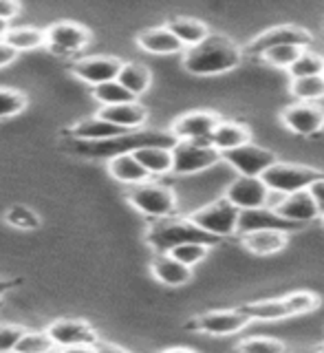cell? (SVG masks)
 Returning <instances> with one entry per match:
<instances>
[{"mask_svg":"<svg viewBox=\"0 0 324 353\" xmlns=\"http://www.w3.org/2000/svg\"><path fill=\"white\" fill-rule=\"evenodd\" d=\"M243 53L230 38L221 33H210V36L190 47L183 55L185 71L194 75H216L236 69L241 64Z\"/></svg>","mask_w":324,"mask_h":353,"instance_id":"1","label":"cell"},{"mask_svg":"<svg viewBox=\"0 0 324 353\" xmlns=\"http://www.w3.org/2000/svg\"><path fill=\"white\" fill-rule=\"evenodd\" d=\"M69 150L75 154H86V157H108L113 159L117 154L124 152H135L137 148H146V146H163V148H172L176 139L172 137V132H157V130H148V132H126V135L115 137V139H106V141H82V139H69Z\"/></svg>","mask_w":324,"mask_h":353,"instance_id":"2","label":"cell"},{"mask_svg":"<svg viewBox=\"0 0 324 353\" xmlns=\"http://www.w3.org/2000/svg\"><path fill=\"white\" fill-rule=\"evenodd\" d=\"M146 241L157 250L159 254H168L170 250L185 245V243H203V245H214L219 239H214L199 225H194L190 219H157L148 230Z\"/></svg>","mask_w":324,"mask_h":353,"instance_id":"3","label":"cell"},{"mask_svg":"<svg viewBox=\"0 0 324 353\" xmlns=\"http://www.w3.org/2000/svg\"><path fill=\"white\" fill-rule=\"evenodd\" d=\"M126 199L132 208H137L141 214L152 216L154 221L172 216L176 210V194L168 185L154 183L150 179L137 185H130Z\"/></svg>","mask_w":324,"mask_h":353,"instance_id":"4","label":"cell"},{"mask_svg":"<svg viewBox=\"0 0 324 353\" xmlns=\"http://www.w3.org/2000/svg\"><path fill=\"white\" fill-rule=\"evenodd\" d=\"M318 170L305 168V165H296V163H274L270 165L261 179L267 185L270 192H278V194H294L300 190H309V185L316 179H320Z\"/></svg>","mask_w":324,"mask_h":353,"instance_id":"5","label":"cell"},{"mask_svg":"<svg viewBox=\"0 0 324 353\" xmlns=\"http://www.w3.org/2000/svg\"><path fill=\"white\" fill-rule=\"evenodd\" d=\"M239 212L241 210H236L225 196H223L203 208H199L196 212L190 214V221L214 239H225V236L236 234Z\"/></svg>","mask_w":324,"mask_h":353,"instance_id":"6","label":"cell"},{"mask_svg":"<svg viewBox=\"0 0 324 353\" xmlns=\"http://www.w3.org/2000/svg\"><path fill=\"white\" fill-rule=\"evenodd\" d=\"M170 172L174 174H194L201 170H207L221 159V152L210 141H176L170 148Z\"/></svg>","mask_w":324,"mask_h":353,"instance_id":"7","label":"cell"},{"mask_svg":"<svg viewBox=\"0 0 324 353\" xmlns=\"http://www.w3.org/2000/svg\"><path fill=\"white\" fill-rule=\"evenodd\" d=\"M234 170L241 172V176H261L270 165L276 163V154L256 143H245L234 150L221 154Z\"/></svg>","mask_w":324,"mask_h":353,"instance_id":"8","label":"cell"},{"mask_svg":"<svg viewBox=\"0 0 324 353\" xmlns=\"http://www.w3.org/2000/svg\"><path fill=\"white\" fill-rule=\"evenodd\" d=\"M270 190L261 176H239L225 190V199L236 210H256L270 205Z\"/></svg>","mask_w":324,"mask_h":353,"instance_id":"9","label":"cell"},{"mask_svg":"<svg viewBox=\"0 0 324 353\" xmlns=\"http://www.w3.org/2000/svg\"><path fill=\"white\" fill-rule=\"evenodd\" d=\"M44 38L53 53L69 55L86 49V44L91 42V31L77 22H55L44 31Z\"/></svg>","mask_w":324,"mask_h":353,"instance_id":"10","label":"cell"},{"mask_svg":"<svg viewBox=\"0 0 324 353\" xmlns=\"http://www.w3.org/2000/svg\"><path fill=\"white\" fill-rule=\"evenodd\" d=\"M221 124V119L207 110L185 113L172 124V137L176 141H210L212 132Z\"/></svg>","mask_w":324,"mask_h":353,"instance_id":"11","label":"cell"},{"mask_svg":"<svg viewBox=\"0 0 324 353\" xmlns=\"http://www.w3.org/2000/svg\"><path fill=\"white\" fill-rule=\"evenodd\" d=\"M121 60L113 58V55H93V58H82L73 62L71 71L75 77H80L82 82L88 84H104L110 80H117V73L121 69Z\"/></svg>","mask_w":324,"mask_h":353,"instance_id":"12","label":"cell"},{"mask_svg":"<svg viewBox=\"0 0 324 353\" xmlns=\"http://www.w3.org/2000/svg\"><path fill=\"white\" fill-rule=\"evenodd\" d=\"M49 338L53 340L55 347H75V345H95L99 340L97 331L86 323V320H73V318H64L53 323L47 329Z\"/></svg>","mask_w":324,"mask_h":353,"instance_id":"13","label":"cell"},{"mask_svg":"<svg viewBox=\"0 0 324 353\" xmlns=\"http://www.w3.org/2000/svg\"><path fill=\"white\" fill-rule=\"evenodd\" d=\"M250 323V318L245 316L241 309H230V312H207L194 318V323L190 325V329L203 331V334L212 336H230L239 334L241 329H245Z\"/></svg>","mask_w":324,"mask_h":353,"instance_id":"14","label":"cell"},{"mask_svg":"<svg viewBox=\"0 0 324 353\" xmlns=\"http://www.w3.org/2000/svg\"><path fill=\"white\" fill-rule=\"evenodd\" d=\"M311 40H314V36H311L307 29H300V27H276V29H270V31L261 33V36L247 47V53H261L263 55L265 51H270L274 47H285V44H289V47L305 49L307 44H311Z\"/></svg>","mask_w":324,"mask_h":353,"instance_id":"15","label":"cell"},{"mask_svg":"<svg viewBox=\"0 0 324 353\" xmlns=\"http://www.w3.org/2000/svg\"><path fill=\"white\" fill-rule=\"evenodd\" d=\"M272 208L278 216H283L285 221H289V223H294V225L307 223V221H314L320 216L316 201H314V196L309 194V190L283 194L281 201H276V205Z\"/></svg>","mask_w":324,"mask_h":353,"instance_id":"16","label":"cell"},{"mask_svg":"<svg viewBox=\"0 0 324 353\" xmlns=\"http://www.w3.org/2000/svg\"><path fill=\"white\" fill-rule=\"evenodd\" d=\"M283 121L289 130L298 132V135H316L324 126V108L318 104L298 102L283 110Z\"/></svg>","mask_w":324,"mask_h":353,"instance_id":"17","label":"cell"},{"mask_svg":"<svg viewBox=\"0 0 324 353\" xmlns=\"http://www.w3.org/2000/svg\"><path fill=\"white\" fill-rule=\"evenodd\" d=\"M298 225L289 223L283 216L274 212V208H256V210H241L239 212V223H236V234H250V232L259 230H278V232H289L296 230Z\"/></svg>","mask_w":324,"mask_h":353,"instance_id":"18","label":"cell"},{"mask_svg":"<svg viewBox=\"0 0 324 353\" xmlns=\"http://www.w3.org/2000/svg\"><path fill=\"white\" fill-rule=\"evenodd\" d=\"M126 132H132V130H124L115 124H108V121L99 115H93V117H84L77 121L69 130V135L71 139H82V141H106V139L126 135Z\"/></svg>","mask_w":324,"mask_h":353,"instance_id":"19","label":"cell"},{"mask_svg":"<svg viewBox=\"0 0 324 353\" xmlns=\"http://www.w3.org/2000/svg\"><path fill=\"white\" fill-rule=\"evenodd\" d=\"M102 119H106L108 124H115L124 130H137L148 117V110L143 108L137 99L128 104H115V106H104L97 113Z\"/></svg>","mask_w":324,"mask_h":353,"instance_id":"20","label":"cell"},{"mask_svg":"<svg viewBox=\"0 0 324 353\" xmlns=\"http://www.w3.org/2000/svg\"><path fill=\"white\" fill-rule=\"evenodd\" d=\"M250 139H252V132L247 126L236 124V121H221L214 128V132H212L210 143L223 154L227 150L245 146V143H250Z\"/></svg>","mask_w":324,"mask_h":353,"instance_id":"21","label":"cell"},{"mask_svg":"<svg viewBox=\"0 0 324 353\" xmlns=\"http://www.w3.org/2000/svg\"><path fill=\"white\" fill-rule=\"evenodd\" d=\"M152 274H154V279L168 287H181L192 279V270L174 261L170 254H157V256H154Z\"/></svg>","mask_w":324,"mask_h":353,"instance_id":"22","label":"cell"},{"mask_svg":"<svg viewBox=\"0 0 324 353\" xmlns=\"http://www.w3.org/2000/svg\"><path fill=\"white\" fill-rule=\"evenodd\" d=\"M108 172L113 179H117L119 183H126L128 188L150 179V174L141 168V163L132 157V152H124V154H117L113 159H108Z\"/></svg>","mask_w":324,"mask_h":353,"instance_id":"23","label":"cell"},{"mask_svg":"<svg viewBox=\"0 0 324 353\" xmlns=\"http://www.w3.org/2000/svg\"><path fill=\"white\" fill-rule=\"evenodd\" d=\"M243 248H247L252 254H259V256H267V254H276L287 245V232H278V230H259V232H250V234H243Z\"/></svg>","mask_w":324,"mask_h":353,"instance_id":"24","label":"cell"},{"mask_svg":"<svg viewBox=\"0 0 324 353\" xmlns=\"http://www.w3.org/2000/svg\"><path fill=\"white\" fill-rule=\"evenodd\" d=\"M137 44L148 53H157V55H168V53H179L183 49V44L179 42L168 27H154L146 29L137 36Z\"/></svg>","mask_w":324,"mask_h":353,"instance_id":"25","label":"cell"},{"mask_svg":"<svg viewBox=\"0 0 324 353\" xmlns=\"http://www.w3.org/2000/svg\"><path fill=\"white\" fill-rule=\"evenodd\" d=\"M168 31L183 44V47H194V44L203 42L210 36V29L205 22L194 18H174L168 22Z\"/></svg>","mask_w":324,"mask_h":353,"instance_id":"26","label":"cell"},{"mask_svg":"<svg viewBox=\"0 0 324 353\" xmlns=\"http://www.w3.org/2000/svg\"><path fill=\"white\" fill-rule=\"evenodd\" d=\"M117 82L137 99L141 93L148 91L152 75L148 71V66H143L139 62H128V64H121V69L117 73Z\"/></svg>","mask_w":324,"mask_h":353,"instance_id":"27","label":"cell"},{"mask_svg":"<svg viewBox=\"0 0 324 353\" xmlns=\"http://www.w3.org/2000/svg\"><path fill=\"white\" fill-rule=\"evenodd\" d=\"M141 168L146 170L150 176L152 174H168L172 170V154L170 148H163V146H146V148H137L132 152Z\"/></svg>","mask_w":324,"mask_h":353,"instance_id":"28","label":"cell"},{"mask_svg":"<svg viewBox=\"0 0 324 353\" xmlns=\"http://www.w3.org/2000/svg\"><path fill=\"white\" fill-rule=\"evenodd\" d=\"M3 40L16 53H20V51H33V49L44 47V44H47L44 31L42 29H36V27H16V29H9L7 36Z\"/></svg>","mask_w":324,"mask_h":353,"instance_id":"29","label":"cell"},{"mask_svg":"<svg viewBox=\"0 0 324 353\" xmlns=\"http://www.w3.org/2000/svg\"><path fill=\"white\" fill-rule=\"evenodd\" d=\"M241 312L247 316L250 320H283V318H289V309H287L285 298L245 305Z\"/></svg>","mask_w":324,"mask_h":353,"instance_id":"30","label":"cell"},{"mask_svg":"<svg viewBox=\"0 0 324 353\" xmlns=\"http://www.w3.org/2000/svg\"><path fill=\"white\" fill-rule=\"evenodd\" d=\"M292 93L300 102L314 104L316 99L324 97V77L322 75H311V77H298L292 82Z\"/></svg>","mask_w":324,"mask_h":353,"instance_id":"31","label":"cell"},{"mask_svg":"<svg viewBox=\"0 0 324 353\" xmlns=\"http://www.w3.org/2000/svg\"><path fill=\"white\" fill-rule=\"evenodd\" d=\"M93 97L97 99L99 104H104V106H115V104L135 102V97H132L117 80H110V82H104V84L93 86Z\"/></svg>","mask_w":324,"mask_h":353,"instance_id":"32","label":"cell"},{"mask_svg":"<svg viewBox=\"0 0 324 353\" xmlns=\"http://www.w3.org/2000/svg\"><path fill=\"white\" fill-rule=\"evenodd\" d=\"M322 71H324V58L307 49H303V53L298 55V60L289 66V73H292L294 80H298V77L322 75Z\"/></svg>","mask_w":324,"mask_h":353,"instance_id":"33","label":"cell"},{"mask_svg":"<svg viewBox=\"0 0 324 353\" xmlns=\"http://www.w3.org/2000/svg\"><path fill=\"white\" fill-rule=\"evenodd\" d=\"M55 349L47 331H25L14 353H51Z\"/></svg>","mask_w":324,"mask_h":353,"instance_id":"34","label":"cell"},{"mask_svg":"<svg viewBox=\"0 0 324 353\" xmlns=\"http://www.w3.org/2000/svg\"><path fill=\"white\" fill-rule=\"evenodd\" d=\"M207 250H210V245H203V243H185V245H179L168 254H170L174 261H179L181 265H185V268L192 270L196 263H201L207 256Z\"/></svg>","mask_w":324,"mask_h":353,"instance_id":"35","label":"cell"},{"mask_svg":"<svg viewBox=\"0 0 324 353\" xmlns=\"http://www.w3.org/2000/svg\"><path fill=\"white\" fill-rule=\"evenodd\" d=\"M5 221L18 230H38V225H40L38 214L27 205H11L5 214Z\"/></svg>","mask_w":324,"mask_h":353,"instance_id":"36","label":"cell"},{"mask_svg":"<svg viewBox=\"0 0 324 353\" xmlns=\"http://www.w3.org/2000/svg\"><path fill=\"white\" fill-rule=\"evenodd\" d=\"M27 108V97L14 88H0V119L14 117Z\"/></svg>","mask_w":324,"mask_h":353,"instance_id":"37","label":"cell"},{"mask_svg":"<svg viewBox=\"0 0 324 353\" xmlns=\"http://www.w3.org/2000/svg\"><path fill=\"white\" fill-rule=\"evenodd\" d=\"M285 303L289 309V316H305L309 312H314L320 305V298L309 292H296V294L285 296Z\"/></svg>","mask_w":324,"mask_h":353,"instance_id":"38","label":"cell"},{"mask_svg":"<svg viewBox=\"0 0 324 353\" xmlns=\"http://www.w3.org/2000/svg\"><path fill=\"white\" fill-rule=\"evenodd\" d=\"M300 53H303L300 47H289V44H285V47H274L270 51H265L263 60L272 66H278V69H289V66L298 60Z\"/></svg>","mask_w":324,"mask_h":353,"instance_id":"39","label":"cell"},{"mask_svg":"<svg viewBox=\"0 0 324 353\" xmlns=\"http://www.w3.org/2000/svg\"><path fill=\"white\" fill-rule=\"evenodd\" d=\"M236 353H285V345L276 338H247L236 347Z\"/></svg>","mask_w":324,"mask_h":353,"instance_id":"40","label":"cell"},{"mask_svg":"<svg viewBox=\"0 0 324 353\" xmlns=\"http://www.w3.org/2000/svg\"><path fill=\"white\" fill-rule=\"evenodd\" d=\"M25 331L18 325H0V353H14Z\"/></svg>","mask_w":324,"mask_h":353,"instance_id":"41","label":"cell"},{"mask_svg":"<svg viewBox=\"0 0 324 353\" xmlns=\"http://www.w3.org/2000/svg\"><path fill=\"white\" fill-rule=\"evenodd\" d=\"M309 194L314 196L316 208H318V214L324 216V176H320V179H316L314 183L309 185Z\"/></svg>","mask_w":324,"mask_h":353,"instance_id":"42","label":"cell"},{"mask_svg":"<svg viewBox=\"0 0 324 353\" xmlns=\"http://www.w3.org/2000/svg\"><path fill=\"white\" fill-rule=\"evenodd\" d=\"M20 14V5L18 3H11V0H0V20H14Z\"/></svg>","mask_w":324,"mask_h":353,"instance_id":"43","label":"cell"},{"mask_svg":"<svg viewBox=\"0 0 324 353\" xmlns=\"http://www.w3.org/2000/svg\"><path fill=\"white\" fill-rule=\"evenodd\" d=\"M16 58H18V53L11 49L5 40H0V69H3V66H7V64H11Z\"/></svg>","mask_w":324,"mask_h":353,"instance_id":"44","label":"cell"},{"mask_svg":"<svg viewBox=\"0 0 324 353\" xmlns=\"http://www.w3.org/2000/svg\"><path fill=\"white\" fill-rule=\"evenodd\" d=\"M95 351L97 353H130L128 349L119 347V345H113V342H95Z\"/></svg>","mask_w":324,"mask_h":353,"instance_id":"45","label":"cell"},{"mask_svg":"<svg viewBox=\"0 0 324 353\" xmlns=\"http://www.w3.org/2000/svg\"><path fill=\"white\" fill-rule=\"evenodd\" d=\"M58 353H97L95 345H75V347H60Z\"/></svg>","mask_w":324,"mask_h":353,"instance_id":"46","label":"cell"},{"mask_svg":"<svg viewBox=\"0 0 324 353\" xmlns=\"http://www.w3.org/2000/svg\"><path fill=\"white\" fill-rule=\"evenodd\" d=\"M22 285V279H11V281H3L0 279V298H3L9 290H14V287Z\"/></svg>","mask_w":324,"mask_h":353,"instance_id":"47","label":"cell"},{"mask_svg":"<svg viewBox=\"0 0 324 353\" xmlns=\"http://www.w3.org/2000/svg\"><path fill=\"white\" fill-rule=\"evenodd\" d=\"M163 353H196L192 349H185V347H174V349H165Z\"/></svg>","mask_w":324,"mask_h":353,"instance_id":"48","label":"cell"},{"mask_svg":"<svg viewBox=\"0 0 324 353\" xmlns=\"http://www.w3.org/2000/svg\"><path fill=\"white\" fill-rule=\"evenodd\" d=\"M7 31H9V25H7L5 20H0V40L7 36Z\"/></svg>","mask_w":324,"mask_h":353,"instance_id":"49","label":"cell"},{"mask_svg":"<svg viewBox=\"0 0 324 353\" xmlns=\"http://www.w3.org/2000/svg\"><path fill=\"white\" fill-rule=\"evenodd\" d=\"M322 77H324V71H322Z\"/></svg>","mask_w":324,"mask_h":353,"instance_id":"50","label":"cell"}]
</instances>
